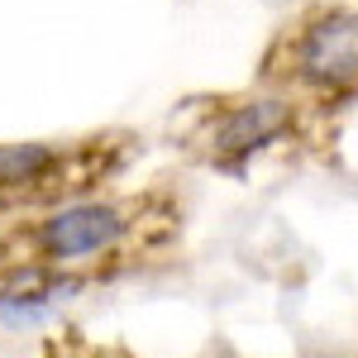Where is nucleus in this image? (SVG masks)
I'll return each mask as SVG.
<instances>
[{"instance_id": "nucleus-1", "label": "nucleus", "mask_w": 358, "mask_h": 358, "mask_svg": "<svg viewBox=\"0 0 358 358\" xmlns=\"http://www.w3.org/2000/svg\"><path fill=\"white\" fill-rule=\"evenodd\" d=\"M129 210L115 206V201H67L48 210L43 220L29 224L24 248L29 258H15V263H38V268H77V263H91V258H106L129 239Z\"/></svg>"}, {"instance_id": "nucleus-2", "label": "nucleus", "mask_w": 358, "mask_h": 358, "mask_svg": "<svg viewBox=\"0 0 358 358\" xmlns=\"http://www.w3.org/2000/svg\"><path fill=\"white\" fill-rule=\"evenodd\" d=\"M296 72L310 86H325V91L358 82V15L354 10H334V15H320V20L306 24L301 43H296Z\"/></svg>"}, {"instance_id": "nucleus-3", "label": "nucleus", "mask_w": 358, "mask_h": 358, "mask_svg": "<svg viewBox=\"0 0 358 358\" xmlns=\"http://www.w3.org/2000/svg\"><path fill=\"white\" fill-rule=\"evenodd\" d=\"M287 129H292V106H287V101H244V106H234V110L215 124V134H210V158L220 167H229V172H239L258 148H268V143L282 138Z\"/></svg>"}, {"instance_id": "nucleus-4", "label": "nucleus", "mask_w": 358, "mask_h": 358, "mask_svg": "<svg viewBox=\"0 0 358 358\" xmlns=\"http://www.w3.org/2000/svg\"><path fill=\"white\" fill-rule=\"evenodd\" d=\"M62 167L53 143H0V192H29L43 187Z\"/></svg>"}]
</instances>
